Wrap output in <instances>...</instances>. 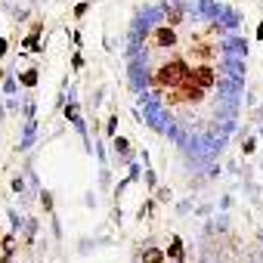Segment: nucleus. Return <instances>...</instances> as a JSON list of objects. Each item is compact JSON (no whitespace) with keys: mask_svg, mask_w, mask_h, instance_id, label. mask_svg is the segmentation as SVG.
I'll return each mask as SVG.
<instances>
[{"mask_svg":"<svg viewBox=\"0 0 263 263\" xmlns=\"http://www.w3.org/2000/svg\"><path fill=\"white\" fill-rule=\"evenodd\" d=\"M143 78L155 105L183 118L186 127L214 121L226 90L235 87L232 56L220 44V28L201 25L174 10L143 34Z\"/></svg>","mask_w":263,"mask_h":263,"instance_id":"nucleus-1","label":"nucleus"}]
</instances>
